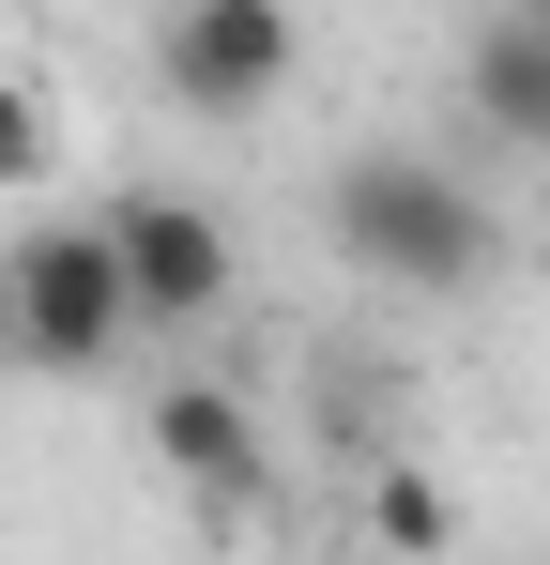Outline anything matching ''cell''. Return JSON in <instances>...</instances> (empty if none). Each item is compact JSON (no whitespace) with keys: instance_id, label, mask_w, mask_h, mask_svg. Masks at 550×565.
Masks as SVG:
<instances>
[{"instance_id":"1","label":"cell","mask_w":550,"mask_h":565,"mask_svg":"<svg viewBox=\"0 0 550 565\" xmlns=\"http://www.w3.org/2000/svg\"><path fill=\"white\" fill-rule=\"evenodd\" d=\"M321 230H337V260H352L367 290H474L489 260H505V214L458 184L444 153H413V138H367V153H337Z\"/></svg>"},{"instance_id":"2","label":"cell","mask_w":550,"mask_h":565,"mask_svg":"<svg viewBox=\"0 0 550 565\" xmlns=\"http://www.w3.org/2000/svg\"><path fill=\"white\" fill-rule=\"evenodd\" d=\"M0 290H15V367H46V382H92L123 337H138V290H123V260H107V214L31 230V245L0 260Z\"/></svg>"},{"instance_id":"3","label":"cell","mask_w":550,"mask_h":565,"mask_svg":"<svg viewBox=\"0 0 550 565\" xmlns=\"http://www.w3.org/2000/svg\"><path fill=\"white\" fill-rule=\"evenodd\" d=\"M154 77H169V107H199V122H245V107H275L306 77V15H290V0H169Z\"/></svg>"},{"instance_id":"4","label":"cell","mask_w":550,"mask_h":565,"mask_svg":"<svg viewBox=\"0 0 550 565\" xmlns=\"http://www.w3.org/2000/svg\"><path fill=\"white\" fill-rule=\"evenodd\" d=\"M107 260H123V290H138V321L154 337H183V321H214L230 306V230H214V199H107Z\"/></svg>"},{"instance_id":"5","label":"cell","mask_w":550,"mask_h":565,"mask_svg":"<svg viewBox=\"0 0 550 565\" xmlns=\"http://www.w3.org/2000/svg\"><path fill=\"white\" fill-rule=\"evenodd\" d=\"M154 459H169L214 520H245L275 489V444H261V413H245L230 382H154Z\"/></svg>"},{"instance_id":"6","label":"cell","mask_w":550,"mask_h":565,"mask_svg":"<svg viewBox=\"0 0 550 565\" xmlns=\"http://www.w3.org/2000/svg\"><path fill=\"white\" fill-rule=\"evenodd\" d=\"M458 107L489 122V138H520V153H550V15H474V46H458Z\"/></svg>"},{"instance_id":"7","label":"cell","mask_w":550,"mask_h":565,"mask_svg":"<svg viewBox=\"0 0 550 565\" xmlns=\"http://www.w3.org/2000/svg\"><path fill=\"white\" fill-rule=\"evenodd\" d=\"M367 535H382V551H398V565H429V551H444V535H458V504H444V489H429V473H367Z\"/></svg>"},{"instance_id":"8","label":"cell","mask_w":550,"mask_h":565,"mask_svg":"<svg viewBox=\"0 0 550 565\" xmlns=\"http://www.w3.org/2000/svg\"><path fill=\"white\" fill-rule=\"evenodd\" d=\"M46 153H62L46 93H31V77H0V199H31V184H46Z\"/></svg>"},{"instance_id":"9","label":"cell","mask_w":550,"mask_h":565,"mask_svg":"<svg viewBox=\"0 0 550 565\" xmlns=\"http://www.w3.org/2000/svg\"><path fill=\"white\" fill-rule=\"evenodd\" d=\"M0 367H15V290H0Z\"/></svg>"}]
</instances>
